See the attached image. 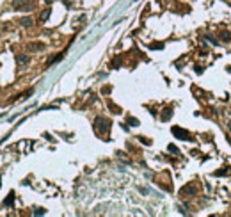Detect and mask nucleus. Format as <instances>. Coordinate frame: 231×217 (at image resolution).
Here are the masks:
<instances>
[{
    "instance_id": "obj_22",
    "label": "nucleus",
    "mask_w": 231,
    "mask_h": 217,
    "mask_svg": "<svg viewBox=\"0 0 231 217\" xmlns=\"http://www.w3.org/2000/svg\"><path fill=\"white\" fill-rule=\"evenodd\" d=\"M52 2H55V0H46V4H52Z\"/></svg>"
},
{
    "instance_id": "obj_9",
    "label": "nucleus",
    "mask_w": 231,
    "mask_h": 217,
    "mask_svg": "<svg viewBox=\"0 0 231 217\" xmlns=\"http://www.w3.org/2000/svg\"><path fill=\"white\" fill-rule=\"evenodd\" d=\"M126 123H128L130 126H137V125H139V119L133 118V116H128V118H126Z\"/></svg>"
},
{
    "instance_id": "obj_17",
    "label": "nucleus",
    "mask_w": 231,
    "mask_h": 217,
    "mask_svg": "<svg viewBox=\"0 0 231 217\" xmlns=\"http://www.w3.org/2000/svg\"><path fill=\"white\" fill-rule=\"evenodd\" d=\"M230 173V169H219V171H215V176H222V175H228Z\"/></svg>"
},
{
    "instance_id": "obj_7",
    "label": "nucleus",
    "mask_w": 231,
    "mask_h": 217,
    "mask_svg": "<svg viewBox=\"0 0 231 217\" xmlns=\"http://www.w3.org/2000/svg\"><path fill=\"white\" fill-rule=\"evenodd\" d=\"M30 0H12V7L14 9H20V7H25Z\"/></svg>"
},
{
    "instance_id": "obj_14",
    "label": "nucleus",
    "mask_w": 231,
    "mask_h": 217,
    "mask_svg": "<svg viewBox=\"0 0 231 217\" xmlns=\"http://www.w3.org/2000/svg\"><path fill=\"white\" fill-rule=\"evenodd\" d=\"M121 62H123V61H121V57H116V59L112 61V64H110V66H112L114 69H117V68L121 66Z\"/></svg>"
},
{
    "instance_id": "obj_6",
    "label": "nucleus",
    "mask_w": 231,
    "mask_h": 217,
    "mask_svg": "<svg viewBox=\"0 0 231 217\" xmlns=\"http://www.w3.org/2000/svg\"><path fill=\"white\" fill-rule=\"evenodd\" d=\"M219 37H221L222 43H231V32H230V30H222Z\"/></svg>"
},
{
    "instance_id": "obj_2",
    "label": "nucleus",
    "mask_w": 231,
    "mask_h": 217,
    "mask_svg": "<svg viewBox=\"0 0 231 217\" xmlns=\"http://www.w3.org/2000/svg\"><path fill=\"white\" fill-rule=\"evenodd\" d=\"M196 192H197V189H196V183H187L185 187H181V191H180V196H183V198H189V196H196Z\"/></svg>"
},
{
    "instance_id": "obj_18",
    "label": "nucleus",
    "mask_w": 231,
    "mask_h": 217,
    "mask_svg": "<svg viewBox=\"0 0 231 217\" xmlns=\"http://www.w3.org/2000/svg\"><path fill=\"white\" fill-rule=\"evenodd\" d=\"M205 39H208V41H210V43H212V45H215V46H217V45H219V41H217V39H214V37H212V36H205Z\"/></svg>"
},
{
    "instance_id": "obj_20",
    "label": "nucleus",
    "mask_w": 231,
    "mask_h": 217,
    "mask_svg": "<svg viewBox=\"0 0 231 217\" xmlns=\"http://www.w3.org/2000/svg\"><path fill=\"white\" fill-rule=\"evenodd\" d=\"M34 214H36V216H43V214H44V208H37Z\"/></svg>"
},
{
    "instance_id": "obj_3",
    "label": "nucleus",
    "mask_w": 231,
    "mask_h": 217,
    "mask_svg": "<svg viewBox=\"0 0 231 217\" xmlns=\"http://www.w3.org/2000/svg\"><path fill=\"white\" fill-rule=\"evenodd\" d=\"M173 135H176L178 139H183V141H192V139H190V134H189L187 130L180 128V126H173Z\"/></svg>"
},
{
    "instance_id": "obj_10",
    "label": "nucleus",
    "mask_w": 231,
    "mask_h": 217,
    "mask_svg": "<svg viewBox=\"0 0 231 217\" xmlns=\"http://www.w3.org/2000/svg\"><path fill=\"white\" fill-rule=\"evenodd\" d=\"M12 203H14V192H11V194L7 196V199L4 201V205H5V207H12Z\"/></svg>"
},
{
    "instance_id": "obj_8",
    "label": "nucleus",
    "mask_w": 231,
    "mask_h": 217,
    "mask_svg": "<svg viewBox=\"0 0 231 217\" xmlns=\"http://www.w3.org/2000/svg\"><path fill=\"white\" fill-rule=\"evenodd\" d=\"M32 23H34V21H32V18H30V16H25V18H21V20H20V25H23V27H30Z\"/></svg>"
},
{
    "instance_id": "obj_12",
    "label": "nucleus",
    "mask_w": 231,
    "mask_h": 217,
    "mask_svg": "<svg viewBox=\"0 0 231 217\" xmlns=\"http://www.w3.org/2000/svg\"><path fill=\"white\" fill-rule=\"evenodd\" d=\"M48 16H50V9H44V11L39 14V20H41V21H46V20H48Z\"/></svg>"
},
{
    "instance_id": "obj_15",
    "label": "nucleus",
    "mask_w": 231,
    "mask_h": 217,
    "mask_svg": "<svg viewBox=\"0 0 231 217\" xmlns=\"http://www.w3.org/2000/svg\"><path fill=\"white\" fill-rule=\"evenodd\" d=\"M149 48H151V50H162V48H164V43H151Z\"/></svg>"
},
{
    "instance_id": "obj_5",
    "label": "nucleus",
    "mask_w": 231,
    "mask_h": 217,
    "mask_svg": "<svg viewBox=\"0 0 231 217\" xmlns=\"http://www.w3.org/2000/svg\"><path fill=\"white\" fill-rule=\"evenodd\" d=\"M28 61H30V57H28V55H25V53H20V55L16 57V62H18L20 66H25V64H28Z\"/></svg>"
},
{
    "instance_id": "obj_4",
    "label": "nucleus",
    "mask_w": 231,
    "mask_h": 217,
    "mask_svg": "<svg viewBox=\"0 0 231 217\" xmlns=\"http://www.w3.org/2000/svg\"><path fill=\"white\" fill-rule=\"evenodd\" d=\"M171 118H173V107H165L162 110V114H160V119L162 121H169Z\"/></svg>"
},
{
    "instance_id": "obj_11",
    "label": "nucleus",
    "mask_w": 231,
    "mask_h": 217,
    "mask_svg": "<svg viewBox=\"0 0 231 217\" xmlns=\"http://www.w3.org/2000/svg\"><path fill=\"white\" fill-rule=\"evenodd\" d=\"M60 59H62V53H59V55H55V57H52V59H50V61L46 62V66H52V64H55V62H59Z\"/></svg>"
},
{
    "instance_id": "obj_1",
    "label": "nucleus",
    "mask_w": 231,
    "mask_h": 217,
    "mask_svg": "<svg viewBox=\"0 0 231 217\" xmlns=\"http://www.w3.org/2000/svg\"><path fill=\"white\" fill-rule=\"evenodd\" d=\"M109 130H110V119L105 116H98L94 119V132L98 135H105V134H109Z\"/></svg>"
},
{
    "instance_id": "obj_13",
    "label": "nucleus",
    "mask_w": 231,
    "mask_h": 217,
    "mask_svg": "<svg viewBox=\"0 0 231 217\" xmlns=\"http://www.w3.org/2000/svg\"><path fill=\"white\" fill-rule=\"evenodd\" d=\"M44 46L41 45V43H32V45H28V50H43Z\"/></svg>"
},
{
    "instance_id": "obj_16",
    "label": "nucleus",
    "mask_w": 231,
    "mask_h": 217,
    "mask_svg": "<svg viewBox=\"0 0 231 217\" xmlns=\"http://www.w3.org/2000/svg\"><path fill=\"white\" fill-rule=\"evenodd\" d=\"M137 139H139L142 144H146V146H151V141H149L148 137H137Z\"/></svg>"
},
{
    "instance_id": "obj_23",
    "label": "nucleus",
    "mask_w": 231,
    "mask_h": 217,
    "mask_svg": "<svg viewBox=\"0 0 231 217\" xmlns=\"http://www.w3.org/2000/svg\"><path fill=\"white\" fill-rule=\"evenodd\" d=\"M226 69H228V71H230V73H231V66H228V68H226Z\"/></svg>"
},
{
    "instance_id": "obj_21",
    "label": "nucleus",
    "mask_w": 231,
    "mask_h": 217,
    "mask_svg": "<svg viewBox=\"0 0 231 217\" xmlns=\"http://www.w3.org/2000/svg\"><path fill=\"white\" fill-rule=\"evenodd\" d=\"M101 93H103V94H109V93H110V87H109V85H107V87H103V89H101Z\"/></svg>"
},
{
    "instance_id": "obj_19",
    "label": "nucleus",
    "mask_w": 231,
    "mask_h": 217,
    "mask_svg": "<svg viewBox=\"0 0 231 217\" xmlns=\"http://www.w3.org/2000/svg\"><path fill=\"white\" fill-rule=\"evenodd\" d=\"M167 150H169V151H173V153H180V150H178L174 144H169V146H167Z\"/></svg>"
}]
</instances>
